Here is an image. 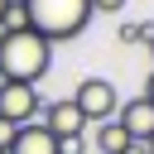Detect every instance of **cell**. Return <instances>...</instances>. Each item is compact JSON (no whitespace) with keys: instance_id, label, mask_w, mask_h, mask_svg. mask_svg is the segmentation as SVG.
Masks as SVG:
<instances>
[{"instance_id":"5","label":"cell","mask_w":154,"mask_h":154,"mask_svg":"<svg viewBox=\"0 0 154 154\" xmlns=\"http://www.w3.org/2000/svg\"><path fill=\"white\" fill-rule=\"evenodd\" d=\"M38 116H43L38 125H43V130H48L58 144H67V140H82V135H87V120H82V111H77V101H72V96H63V101H48Z\"/></svg>"},{"instance_id":"14","label":"cell","mask_w":154,"mask_h":154,"mask_svg":"<svg viewBox=\"0 0 154 154\" xmlns=\"http://www.w3.org/2000/svg\"><path fill=\"white\" fill-rule=\"evenodd\" d=\"M149 53H154V34H149Z\"/></svg>"},{"instance_id":"2","label":"cell","mask_w":154,"mask_h":154,"mask_svg":"<svg viewBox=\"0 0 154 154\" xmlns=\"http://www.w3.org/2000/svg\"><path fill=\"white\" fill-rule=\"evenodd\" d=\"M19 19L38 38L63 43V38H77L91 24V0H19Z\"/></svg>"},{"instance_id":"10","label":"cell","mask_w":154,"mask_h":154,"mask_svg":"<svg viewBox=\"0 0 154 154\" xmlns=\"http://www.w3.org/2000/svg\"><path fill=\"white\" fill-rule=\"evenodd\" d=\"M5 24H24V19H19V5H14V0H0V29H5Z\"/></svg>"},{"instance_id":"13","label":"cell","mask_w":154,"mask_h":154,"mask_svg":"<svg viewBox=\"0 0 154 154\" xmlns=\"http://www.w3.org/2000/svg\"><path fill=\"white\" fill-rule=\"evenodd\" d=\"M144 101H154V72H149V82H144Z\"/></svg>"},{"instance_id":"3","label":"cell","mask_w":154,"mask_h":154,"mask_svg":"<svg viewBox=\"0 0 154 154\" xmlns=\"http://www.w3.org/2000/svg\"><path fill=\"white\" fill-rule=\"evenodd\" d=\"M72 101H77V111H82V120H87V125L111 120V116H116V106H120V96H116V87H111L106 77H82V82H77V91H72Z\"/></svg>"},{"instance_id":"11","label":"cell","mask_w":154,"mask_h":154,"mask_svg":"<svg viewBox=\"0 0 154 154\" xmlns=\"http://www.w3.org/2000/svg\"><path fill=\"white\" fill-rule=\"evenodd\" d=\"M96 10H101V14H120L125 0H91V14H96Z\"/></svg>"},{"instance_id":"8","label":"cell","mask_w":154,"mask_h":154,"mask_svg":"<svg viewBox=\"0 0 154 154\" xmlns=\"http://www.w3.org/2000/svg\"><path fill=\"white\" fill-rule=\"evenodd\" d=\"M91 144H96V154H125V149H130V135H125V130L116 125V116H111V120H101V125H96Z\"/></svg>"},{"instance_id":"4","label":"cell","mask_w":154,"mask_h":154,"mask_svg":"<svg viewBox=\"0 0 154 154\" xmlns=\"http://www.w3.org/2000/svg\"><path fill=\"white\" fill-rule=\"evenodd\" d=\"M38 111H43V101H38L34 82H0V120H10L19 130V125H34Z\"/></svg>"},{"instance_id":"7","label":"cell","mask_w":154,"mask_h":154,"mask_svg":"<svg viewBox=\"0 0 154 154\" xmlns=\"http://www.w3.org/2000/svg\"><path fill=\"white\" fill-rule=\"evenodd\" d=\"M5 154H63V144L34 120V125H19V130H14V140H10Z\"/></svg>"},{"instance_id":"1","label":"cell","mask_w":154,"mask_h":154,"mask_svg":"<svg viewBox=\"0 0 154 154\" xmlns=\"http://www.w3.org/2000/svg\"><path fill=\"white\" fill-rule=\"evenodd\" d=\"M53 67V43L38 38L29 24L0 29V82H38Z\"/></svg>"},{"instance_id":"16","label":"cell","mask_w":154,"mask_h":154,"mask_svg":"<svg viewBox=\"0 0 154 154\" xmlns=\"http://www.w3.org/2000/svg\"><path fill=\"white\" fill-rule=\"evenodd\" d=\"M14 5H19V0H14Z\"/></svg>"},{"instance_id":"12","label":"cell","mask_w":154,"mask_h":154,"mask_svg":"<svg viewBox=\"0 0 154 154\" xmlns=\"http://www.w3.org/2000/svg\"><path fill=\"white\" fill-rule=\"evenodd\" d=\"M10 140H14V125H10V120H0V154L10 149Z\"/></svg>"},{"instance_id":"6","label":"cell","mask_w":154,"mask_h":154,"mask_svg":"<svg viewBox=\"0 0 154 154\" xmlns=\"http://www.w3.org/2000/svg\"><path fill=\"white\" fill-rule=\"evenodd\" d=\"M116 125L130 135V144H154V101L130 96L125 106H116Z\"/></svg>"},{"instance_id":"15","label":"cell","mask_w":154,"mask_h":154,"mask_svg":"<svg viewBox=\"0 0 154 154\" xmlns=\"http://www.w3.org/2000/svg\"><path fill=\"white\" fill-rule=\"evenodd\" d=\"M149 154H154V149H149Z\"/></svg>"},{"instance_id":"9","label":"cell","mask_w":154,"mask_h":154,"mask_svg":"<svg viewBox=\"0 0 154 154\" xmlns=\"http://www.w3.org/2000/svg\"><path fill=\"white\" fill-rule=\"evenodd\" d=\"M154 24H120V43H149Z\"/></svg>"}]
</instances>
